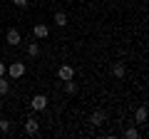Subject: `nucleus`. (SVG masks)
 <instances>
[{"label":"nucleus","mask_w":149,"mask_h":139,"mask_svg":"<svg viewBox=\"0 0 149 139\" xmlns=\"http://www.w3.org/2000/svg\"><path fill=\"white\" fill-rule=\"evenodd\" d=\"M8 75L13 77V80H17V77L25 75V62H13L10 67H8Z\"/></svg>","instance_id":"nucleus-1"},{"label":"nucleus","mask_w":149,"mask_h":139,"mask_svg":"<svg viewBox=\"0 0 149 139\" xmlns=\"http://www.w3.org/2000/svg\"><path fill=\"white\" fill-rule=\"evenodd\" d=\"M37 132H40L37 119H35V117H27V119H25V134H27V137H35Z\"/></svg>","instance_id":"nucleus-2"},{"label":"nucleus","mask_w":149,"mask_h":139,"mask_svg":"<svg viewBox=\"0 0 149 139\" xmlns=\"http://www.w3.org/2000/svg\"><path fill=\"white\" fill-rule=\"evenodd\" d=\"M30 107L35 109V112H42V109L47 107V97H45V95H35L32 102H30Z\"/></svg>","instance_id":"nucleus-3"},{"label":"nucleus","mask_w":149,"mask_h":139,"mask_svg":"<svg viewBox=\"0 0 149 139\" xmlns=\"http://www.w3.org/2000/svg\"><path fill=\"white\" fill-rule=\"evenodd\" d=\"M107 122V114L102 112V109H95V112L90 114V124L92 127H100V124H104Z\"/></svg>","instance_id":"nucleus-4"},{"label":"nucleus","mask_w":149,"mask_h":139,"mask_svg":"<svg viewBox=\"0 0 149 139\" xmlns=\"http://www.w3.org/2000/svg\"><path fill=\"white\" fill-rule=\"evenodd\" d=\"M5 42H8V45H20V42H22V38H20V32H17L15 27H10V30L5 32Z\"/></svg>","instance_id":"nucleus-5"},{"label":"nucleus","mask_w":149,"mask_h":139,"mask_svg":"<svg viewBox=\"0 0 149 139\" xmlns=\"http://www.w3.org/2000/svg\"><path fill=\"white\" fill-rule=\"evenodd\" d=\"M57 77H60V80H72V77H74V70L72 67H70V65H62V67H60L57 70Z\"/></svg>","instance_id":"nucleus-6"},{"label":"nucleus","mask_w":149,"mask_h":139,"mask_svg":"<svg viewBox=\"0 0 149 139\" xmlns=\"http://www.w3.org/2000/svg\"><path fill=\"white\" fill-rule=\"evenodd\" d=\"M112 75L122 80V77L127 75V67H124V62H114V65H112Z\"/></svg>","instance_id":"nucleus-7"},{"label":"nucleus","mask_w":149,"mask_h":139,"mask_svg":"<svg viewBox=\"0 0 149 139\" xmlns=\"http://www.w3.org/2000/svg\"><path fill=\"white\" fill-rule=\"evenodd\" d=\"M134 119H137L139 124H144V122H147V119H149V112H147V107H139L137 112H134Z\"/></svg>","instance_id":"nucleus-8"},{"label":"nucleus","mask_w":149,"mask_h":139,"mask_svg":"<svg viewBox=\"0 0 149 139\" xmlns=\"http://www.w3.org/2000/svg\"><path fill=\"white\" fill-rule=\"evenodd\" d=\"M32 32H35V38H47V35H50V27L47 25H35V30H32Z\"/></svg>","instance_id":"nucleus-9"},{"label":"nucleus","mask_w":149,"mask_h":139,"mask_svg":"<svg viewBox=\"0 0 149 139\" xmlns=\"http://www.w3.org/2000/svg\"><path fill=\"white\" fill-rule=\"evenodd\" d=\"M55 25L65 27V25H67V15H65V13H55Z\"/></svg>","instance_id":"nucleus-10"},{"label":"nucleus","mask_w":149,"mask_h":139,"mask_svg":"<svg viewBox=\"0 0 149 139\" xmlns=\"http://www.w3.org/2000/svg\"><path fill=\"white\" fill-rule=\"evenodd\" d=\"M27 55H30V57H37V55H40V45L30 42V45H27Z\"/></svg>","instance_id":"nucleus-11"},{"label":"nucleus","mask_w":149,"mask_h":139,"mask_svg":"<svg viewBox=\"0 0 149 139\" xmlns=\"http://www.w3.org/2000/svg\"><path fill=\"white\" fill-rule=\"evenodd\" d=\"M65 92H67V95H74V92H77V85H74L72 80H65Z\"/></svg>","instance_id":"nucleus-12"},{"label":"nucleus","mask_w":149,"mask_h":139,"mask_svg":"<svg viewBox=\"0 0 149 139\" xmlns=\"http://www.w3.org/2000/svg\"><path fill=\"white\" fill-rule=\"evenodd\" d=\"M124 137H127V139H139V129H134V127L124 129Z\"/></svg>","instance_id":"nucleus-13"},{"label":"nucleus","mask_w":149,"mask_h":139,"mask_svg":"<svg viewBox=\"0 0 149 139\" xmlns=\"http://www.w3.org/2000/svg\"><path fill=\"white\" fill-rule=\"evenodd\" d=\"M8 90H10V85L5 82V77H0V97H3V95H8Z\"/></svg>","instance_id":"nucleus-14"},{"label":"nucleus","mask_w":149,"mask_h":139,"mask_svg":"<svg viewBox=\"0 0 149 139\" xmlns=\"http://www.w3.org/2000/svg\"><path fill=\"white\" fill-rule=\"evenodd\" d=\"M8 129H10V122L8 119H0V132H8Z\"/></svg>","instance_id":"nucleus-15"},{"label":"nucleus","mask_w":149,"mask_h":139,"mask_svg":"<svg viewBox=\"0 0 149 139\" xmlns=\"http://www.w3.org/2000/svg\"><path fill=\"white\" fill-rule=\"evenodd\" d=\"M13 3H15L17 8H27V0H13Z\"/></svg>","instance_id":"nucleus-16"},{"label":"nucleus","mask_w":149,"mask_h":139,"mask_svg":"<svg viewBox=\"0 0 149 139\" xmlns=\"http://www.w3.org/2000/svg\"><path fill=\"white\" fill-rule=\"evenodd\" d=\"M3 75H5V65L0 62V77H3Z\"/></svg>","instance_id":"nucleus-17"}]
</instances>
